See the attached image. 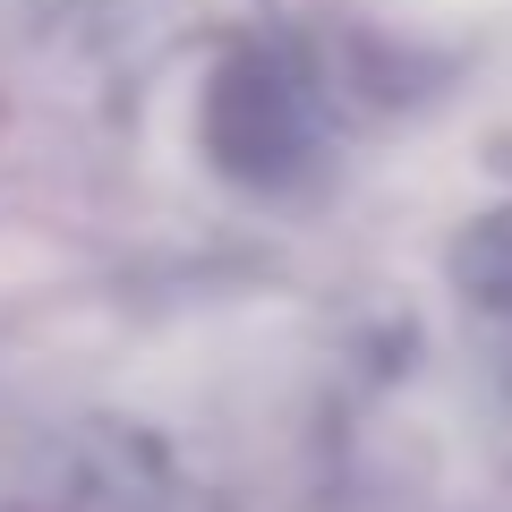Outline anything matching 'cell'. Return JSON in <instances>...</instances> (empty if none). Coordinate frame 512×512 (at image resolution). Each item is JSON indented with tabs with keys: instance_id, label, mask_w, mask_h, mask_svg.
<instances>
[{
	"instance_id": "cell-1",
	"label": "cell",
	"mask_w": 512,
	"mask_h": 512,
	"mask_svg": "<svg viewBox=\"0 0 512 512\" xmlns=\"http://www.w3.org/2000/svg\"><path fill=\"white\" fill-rule=\"evenodd\" d=\"M197 154L248 197L308 188L333 154V69L308 43H222L197 86Z\"/></svg>"
},
{
	"instance_id": "cell-2",
	"label": "cell",
	"mask_w": 512,
	"mask_h": 512,
	"mask_svg": "<svg viewBox=\"0 0 512 512\" xmlns=\"http://www.w3.org/2000/svg\"><path fill=\"white\" fill-rule=\"evenodd\" d=\"M453 282L470 299V316L487 325V342L512 359V214H487L453 256Z\"/></svg>"
}]
</instances>
